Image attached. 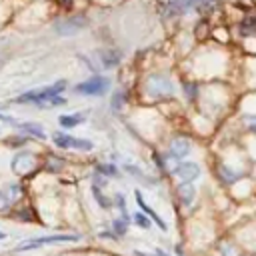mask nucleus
<instances>
[{
	"mask_svg": "<svg viewBox=\"0 0 256 256\" xmlns=\"http://www.w3.org/2000/svg\"><path fill=\"white\" fill-rule=\"evenodd\" d=\"M64 88H66V80H58V82H54L50 86H40V88H34V90H28V92L16 96L14 98V104H38L40 106L48 98L60 94Z\"/></svg>",
	"mask_w": 256,
	"mask_h": 256,
	"instance_id": "obj_1",
	"label": "nucleus"
},
{
	"mask_svg": "<svg viewBox=\"0 0 256 256\" xmlns=\"http://www.w3.org/2000/svg\"><path fill=\"white\" fill-rule=\"evenodd\" d=\"M146 94L150 98H168L174 94V84L166 74H150L146 78Z\"/></svg>",
	"mask_w": 256,
	"mask_h": 256,
	"instance_id": "obj_2",
	"label": "nucleus"
},
{
	"mask_svg": "<svg viewBox=\"0 0 256 256\" xmlns=\"http://www.w3.org/2000/svg\"><path fill=\"white\" fill-rule=\"evenodd\" d=\"M108 88H110V80L106 76H98L96 74V76H92V78L76 84L74 92L84 94V96H102V94L108 92Z\"/></svg>",
	"mask_w": 256,
	"mask_h": 256,
	"instance_id": "obj_3",
	"label": "nucleus"
},
{
	"mask_svg": "<svg viewBox=\"0 0 256 256\" xmlns=\"http://www.w3.org/2000/svg\"><path fill=\"white\" fill-rule=\"evenodd\" d=\"M80 236L78 234H58V236H40V238H34V240H28V242H22L18 244L14 250L16 252H26V250H34L42 244H54V242H78Z\"/></svg>",
	"mask_w": 256,
	"mask_h": 256,
	"instance_id": "obj_4",
	"label": "nucleus"
},
{
	"mask_svg": "<svg viewBox=\"0 0 256 256\" xmlns=\"http://www.w3.org/2000/svg\"><path fill=\"white\" fill-rule=\"evenodd\" d=\"M12 172L18 174V176H26L30 172H34V168L38 166V160L36 156H32L30 152H18L14 158H12Z\"/></svg>",
	"mask_w": 256,
	"mask_h": 256,
	"instance_id": "obj_5",
	"label": "nucleus"
},
{
	"mask_svg": "<svg viewBox=\"0 0 256 256\" xmlns=\"http://www.w3.org/2000/svg\"><path fill=\"white\" fill-rule=\"evenodd\" d=\"M54 28H56L58 34L70 36V34H76L82 28H86V18L84 16H70V18H64V20H58L54 24Z\"/></svg>",
	"mask_w": 256,
	"mask_h": 256,
	"instance_id": "obj_6",
	"label": "nucleus"
},
{
	"mask_svg": "<svg viewBox=\"0 0 256 256\" xmlns=\"http://www.w3.org/2000/svg\"><path fill=\"white\" fill-rule=\"evenodd\" d=\"M172 174L178 176L182 182H192L200 176V166L196 162H180L172 168Z\"/></svg>",
	"mask_w": 256,
	"mask_h": 256,
	"instance_id": "obj_7",
	"label": "nucleus"
},
{
	"mask_svg": "<svg viewBox=\"0 0 256 256\" xmlns=\"http://www.w3.org/2000/svg\"><path fill=\"white\" fill-rule=\"evenodd\" d=\"M190 150H192L190 140H186V138H174L170 142V146H168L166 158H170V160H182L184 156L190 154Z\"/></svg>",
	"mask_w": 256,
	"mask_h": 256,
	"instance_id": "obj_8",
	"label": "nucleus"
},
{
	"mask_svg": "<svg viewBox=\"0 0 256 256\" xmlns=\"http://www.w3.org/2000/svg\"><path fill=\"white\" fill-rule=\"evenodd\" d=\"M134 196H136V202H138L140 210H142V212H144V214H146L150 220H154V222H156V224H158L162 230H166V222H164V220H162V218H160V216H158V214H156V212H154V210H152V208H150V206H148V204L142 200V194H140V190H136V192H134Z\"/></svg>",
	"mask_w": 256,
	"mask_h": 256,
	"instance_id": "obj_9",
	"label": "nucleus"
},
{
	"mask_svg": "<svg viewBox=\"0 0 256 256\" xmlns=\"http://www.w3.org/2000/svg\"><path fill=\"white\" fill-rule=\"evenodd\" d=\"M178 196H180V200H182L184 206H190V204L194 202V198H196V188H194V184H190V182L178 184Z\"/></svg>",
	"mask_w": 256,
	"mask_h": 256,
	"instance_id": "obj_10",
	"label": "nucleus"
},
{
	"mask_svg": "<svg viewBox=\"0 0 256 256\" xmlns=\"http://www.w3.org/2000/svg\"><path fill=\"white\" fill-rule=\"evenodd\" d=\"M84 118H86V116H84L82 112H74V114H62V116L58 118V122H60L62 128H74V126L82 124Z\"/></svg>",
	"mask_w": 256,
	"mask_h": 256,
	"instance_id": "obj_11",
	"label": "nucleus"
},
{
	"mask_svg": "<svg viewBox=\"0 0 256 256\" xmlns=\"http://www.w3.org/2000/svg\"><path fill=\"white\" fill-rule=\"evenodd\" d=\"M98 54H100L98 58L102 60L104 68H112V66H116L120 62V52H116V50H100Z\"/></svg>",
	"mask_w": 256,
	"mask_h": 256,
	"instance_id": "obj_12",
	"label": "nucleus"
},
{
	"mask_svg": "<svg viewBox=\"0 0 256 256\" xmlns=\"http://www.w3.org/2000/svg\"><path fill=\"white\" fill-rule=\"evenodd\" d=\"M52 142H54L58 148H72L74 136H70V134H66V132H54V134H52Z\"/></svg>",
	"mask_w": 256,
	"mask_h": 256,
	"instance_id": "obj_13",
	"label": "nucleus"
},
{
	"mask_svg": "<svg viewBox=\"0 0 256 256\" xmlns=\"http://www.w3.org/2000/svg\"><path fill=\"white\" fill-rule=\"evenodd\" d=\"M16 128H20V130H24V132H28V134H32V136H36V138H46V136H44V130H42V126H38V124L22 122V124H18Z\"/></svg>",
	"mask_w": 256,
	"mask_h": 256,
	"instance_id": "obj_14",
	"label": "nucleus"
},
{
	"mask_svg": "<svg viewBox=\"0 0 256 256\" xmlns=\"http://www.w3.org/2000/svg\"><path fill=\"white\" fill-rule=\"evenodd\" d=\"M92 192H94V198H96V202H98L102 208H112V204H114V202L102 194V186H98V184H92Z\"/></svg>",
	"mask_w": 256,
	"mask_h": 256,
	"instance_id": "obj_15",
	"label": "nucleus"
},
{
	"mask_svg": "<svg viewBox=\"0 0 256 256\" xmlns=\"http://www.w3.org/2000/svg\"><path fill=\"white\" fill-rule=\"evenodd\" d=\"M240 32H242V36H254L256 34V18H246L240 24Z\"/></svg>",
	"mask_w": 256,
	"mask_h": 256,
	"instance_id": "obj_16",
	"label": "nucleus"
},
{
	"mask_svg": "<svg viewBox=\"0 0 256 256\" xmlns=\"http://www.w3.org/2000/svg\"><path fill=\"white\" fill-rule=\"evenodd\" d=\"M96 172H98V174H104V176H114V178L120 174L114 164H98V166H96Z\"/></svg>",
	"mask_w": 256,
	"mask_h": 256,
	"instance_id": "obj_17",
	"label": "nucleus"
},
{
	"mask_svg": "<svg viewBox=\"0 0 256 256\" xmlns=\"http://www.w3.org/2000/svg\"><path fill=\"white\" fill-rule=\"evenodd\" d=\"M220 174H222V178H224L228 184H232V182H236V180L240 178V174H238V172H230L228 166H222V168H220Z\"/></svg>",
	"mask_w": 256,
	"mask_h": 256,
	"instance_id": "obj_18",
	"label": "nucleus"
},
{
	"mask_svg": "<svg viewBox=\"0 0 256 256\" xmlns=\"http://www.w3.org/2000/svg\"><path fill=\"white\" fill-rule=\"evenodd\" d=\"M132 218H134V222H136L140 228H150V218H148L144 212H136V214H132Z\"/></svg>",
	"mask_w": 256,
	"mask_h": 256,
	"instance_id": "obj_19",
	"label": "nucleus"
},
{
	"mask_svg": "<svg viewBox=\"0 0 256 256\" xmlns=\"http://www.w3.org/2000/svg\"><path fill=\"white\" fill-rule=\"evenodd\" d=\"M72 148H78V150H92V142H90V140H84V138H74Z\"/></svg>",
	"mask_w": 256,
	"mask_h": 256,
	"instance_id": "obj_20",
	"label": "nucleus"
},
{
	"mask_svg": "<svg viewBox=\"0 0 256 256\" xmlns=\"http://www.w3.org/2000/svg\"><path fill=\"white\" fill-rule=\"evenodd\" d=\"M62 104H66V98H60V96L56 94V96H52V98H48L46 102H42L40 106H62Z\"/></svg>",
	"mask_w": 256,
	"mask_h": 256,
	"instance_id": "obj_21",
	"label": "nucleus"
},
{
	"mask_svg": "<svg viewBox=\"0 0 256 256\" xmlns=\"http://www.w3.org/2000/svg\"><path fill=\"white\" fill-rule=\"evenodd\" d=\"M244 124H246V128L248 130H252V132H256V114H244Z\"/></svg>",
	"mask_w": 256,
	"mask_h": 256,
	"instance_id": "obj_22",
	"label": "nucleus"
},
{
	"mask_svg": "<svg viewBox=\"0 0 256 256\" xmlns=\"http://www.w3.org/2000/svg\"><path fill=\"white\" fill-rule=\"evenodd\" d=\"M122 102H124V92H116L112 96V108L114 110H120L122 108Z\"/></svg>",
	"mask_w": 256,
	"mask_h": 256,
	"instance_id": "obj_23",
	"label": "nucleus"
},
{
	"mask_svg": "<svg viewBox=\"0 0 256 256\" xmlns=\"http://www.w3.org/2000/svg\"><path fill=\"white\" fill-rule=\"evenodd\" d=\"M112 228L118 232V236H122V234L126 232V220H122V218H120V220H114V222H112Z\"/></svg>",
	"mask_w": 256,
	"mask_h": 256,
	"instance_id": "obj_24",
	"label": "nucleus"
},
{
	"mask_svg": "<svg viewBox=\"0 0 256 256\" xmlns=\"http://www.w3.org/2000/svg\"><path fill=\"white\" fill-rule=\"evenodd\" d=\"M8 204H10V198L4 192H0V212H4L8 208Z\"/></svg>",
	"mask_w": 256,
	"mask_h": 256,
	"instance_id": "obj_25",
	"label": "nucleus"
},
{
	"mask_svg": "<svg viewBox=\"0 0 256 256\" xmlns=\"http://www.w3.org/2000/svg\"><path fill=\"white\" fill-rule=\"evenodd\" d=\"M220 252H222V256H234V248L230 244H222Z\"/></svg>",
	"mask_w": 256,
	"mask_h": 256,
	"instance_id": "obj_26",
	"label": "nucleus"
},
{
	"mask_svg": "<svg viewBox=\"0 0 256 256\" xmlns=\"http://www.w3.org/2000/svg\"><path fill=\"white\" fill-rule=\"evenodd\" d=\"M156 256H168V254H166V252H162L160 248H156Z\"/></svg>",
	"mask_w": 256,
	"mask_h": 256,
	"instance_id": "obj_27",
	"label": "nucleus"
},
{
	"mask_svg": "<svg viewBox=\"0 0 256 256\" xmlns=\"http://www.w3.org/2000/svg\"><path fill=\"white\" fill-rule=\"evenodd\" d=\"M134 256H150V254H144V252H140V250H134Z\"/></svg>",
	"mask_w": 256,
	"mask_h": 256,
	"instance_id": "obj_28",
	"label": "nucleus"
},
{
	"mask_svg": "<svg viewBox=\"0 0 256 256\" xmlns=\"http://www.w3.org/2000/svg\"><path fill=\"white\" fill-rule=\"evenodd\" d=\"M4 238H6V234H4L2 230H0V240H4Z\"/></svg>",
	"mask_w": 256,
	"mask_h": 256,
	"instance_id": "obj_29",
	"label": "nucleus"
},
{
	"mask_svg": "<svg viewBox=\"0 0 256 256\" xmlns=\"http://www.w3.org/2000/svg\"><path fill=\"white\" fill-rule=\"evenodd\" d=\"M176 254H178V256H182V252H180V248H176Z\"/></svg>",
	"mask_w": 256,
	"mask_h": 256,
	"instance_id": "obj_30",
	"label": "nucleus"
}]
</instances>
